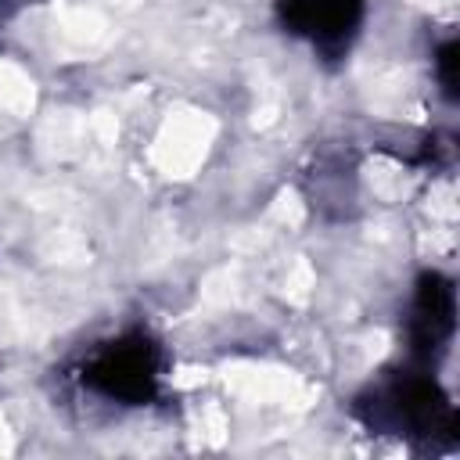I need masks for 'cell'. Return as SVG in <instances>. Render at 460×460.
Here are the masks:
<instances>
[{
  "mask_svg": "<svg viewBox=\"0 0 460 460\" xmlns=\"http://www.w3.org/2000/svg\"><path fill=\"white\" fill-rule=\"evenodd\" d=\"M356 413L370 431H392L420 446H435L438 438H453L456 431L453 402L428 370H406L388 377L356 402Z\"/></svg>",
  "mask_w": 460,
  "mask_h": 460,
  "instance_id": "1",
  "label": "cell"
},
{
  "mask_svg": "<svg viewBox=\"0 0 460 460\" xmlns=\"http://www.w3.org/2000/svg\"><path fill=\"white\" fill-rule=\"evenodd\" d=\"M363 0H277V22L320 58H345L363 25Z\"/></svg>",
  "mask_w": 460,
  "mask_h": 460,
  "instance_id": "3",
  "label": "cell"
},
{
  "mask_svg": "<svg viewBox=\"0 0 460 460\" xmlns=\"http://www.w3.org/2000/svg\"><path fill=\"white\" fill-rule=\"evenodd\" d=\"M165 352L147 331H126L101 341L79 363V385L119 406H147L158 399Z\"/></svg>",
  "mask_w": 460,
  "mask_h": 460,
  "instance_id": "2",
  "label": "cell"
},
{
  "mask_svg": "<svg viewBox=\"0 0 460 460\" xmlns=\"http://www.w3.org/2000/svg\"><path fill=\"white\" fill-rule=\"evenodd\" d=\"M460 54V47H456V40H446L438 50H435V72H438V83H442V93L453 101L456 97V58Z\"/></svg>",
  "mask_w": 460,
  "mask_h": 460,
  "instance_id": "5",
  "label": "cell"
},
{
  "mask_svg": "<svg viewBox=\"0 0 460 460\" xmlns=\"http://www.w3.org/2000/svg\"><path fill=\"white\" fill-rule=\"evenodd\" d=\"M456 327V295L442 273H424L417 280L413 309H410V349L417 359L431 363L446 352Z\"/></svg>",
  "mask_w": 460,
  "mask_h": 460,
  "instance_id": "4",
  "label": "cell"
}]
</instances>
